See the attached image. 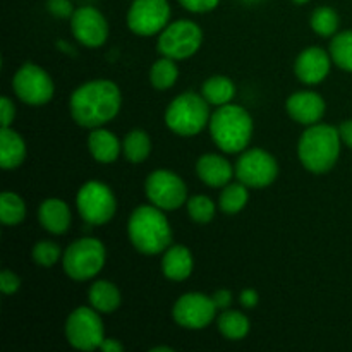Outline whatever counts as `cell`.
<instances>
[{
    "label": "cell",
    "instance_id": "6da1fadb",
    "mask_svg": "<svg viewBox=\"0 0 352 352\" xmlns=\"http://www.w3.org/2000/svg\"><path fill=\"white\" fill-rule=\"evenodd\" d=\"M120 96L116 82L98 79L79 86L71 96V116L76 124L88 129L110 122L119 113Z\"/></svg>",
    "mask_w": 352,
    "mask_h": 352
},
{
    "label": "cell",
    "instance_id": "7a4b0ae2",
    "mask_svg": "<svg viewBox=\"0 0 352 352\" xmlns=\"http://www.w3.org/2000/svg\"><path fill=\"white\" fill-rule=\"evenodd\" d=\"M127 232L133 246L143 254L164 253L172 243L170 223L155 205L138 206L129 217Z\"/></svg>",
    "mask_w": 352,
    "mask_h": 352
},
{
    "label": "cell",
    "instance_id": "3957f363",
    "mask_svg": "<svg viewBox=\"0 0 352 352\" xmlns=\"http://www.w3.org/2000/svg\"><path fill=\"white\" fill-rule=\"evenodd\" d=\"M340 143L339 129L329 124H313L299 140V160L313 174H325L339 160Z\"/></svg>",
    "mask_w": 352,
    "mask_h": 352
},
{
    "label": "cell",
    "instance_id": "277c9868",
    "mask_svg": "<svg viewBox=\"0 0 352 352\" xmlns=\"http://www.w3.org/2000/svg\"><path fill=\"white\" fill-rule=\"evenodd\" d=\"M210 134L217 146L226 153H239L253 136V119L239 105H222L210 117Z\"/></svg>",
    "mask_w": 352,
    "mask_h": 352
},
{
    "label": "cell",
    "instance_id": "5b68a950",
    "mask_svg": "<svg viewBox=\"0 0 352 352\" xmlns=\"http://www.w3.org/2000/svg\"><path fill=\"white\" fill-rule=\"evenodd\" d=\"M165 122L168 129L179 136H196L210 122L208 102L203 98V95L182 93L168 105Z\"/></svg>",
    "mask_w": 352,
    "mask_h": 352
},
{
    "label": "cell",
    "instance_id": "8992f818",
    "mask_svg": "<svg viewBox=\"0 0 352 352\" xmlns=\"http://www.w3.org/2000/svg\"><path fill=\"white\" fill-rule=\"evenodd\" d=\"M62 265H64V272L72 280H89L105 265V246L93 237L74 241L65 250Z\"/></svg>",
    "mask_w": 352,
    "mask_h": 352
},
{
    "label": "cell",
    "instance_id": "52a82bcc",
    "mask_svg": "<svg viewBox=\"0 0 352 352\" xmlns=\"http://www.w3.org/2000/svg\"><path fill=\"white\" fill-rule=\"evenodd\" d=\"M203 41V31L196 23L189 19L175 21L167 24L158 36L157 48L162 57L182 60L189 58L199 50Z\"/></svg>",
    "mask_w": 352,
    "mask_h": 352
},
{
    "label": "cell",
    "instance_id": "ba28073f",
    "mask_svg": "<svg viewBox=\"0 0 352 352\" xmlns=\"http://www.w3.org/2000/svg\"><path fill=\"white\" fill-rule=\"evenodd\" d=\"M76 203H78L81 219L91 226H103V223L110 222L116 215V196H113L112 189L103 182H86L79 189Z\"/></svg>",
    "mask_w": 352,
    "mask_h": 352
},
{
    "label": "cell",
    "instance_id": "9c48e42d",
    "mask_svg": "<svg viewBox=\"0 0 352 352\" xmlns=\"http://www.w3.org/2000/svg\"><path fill=\"white\" fill-rule=\"evenodd\" d=\"M65 337L69 344L79 351L100 349L105 340L103 323L95 308H76L65 322Z\"/></svg>",
    "mask_w": 352,
    "mask_h": 352
},
{
    "label": "cell",
    "instance_id": "30bf717a",
    "mask_svg": "<svg viewBox=\"0 0 352 352\" xmlns=\"http://www.w3.org/2000/svg\"><path fill=\"white\" fill-rule=\"evenodd\" d=\"M277 175L278 164L275 157L260 148L244 151L236 164V177L248 188H267L277 179Z\"/></svg>",
    "mask_w": 352,
    "mask_h": 352
},
{
    "label": "cell",
    "instance_id": "8fae6325",
    "mask_svg": "<svg viewBox=\"0 0 352 352\" xmlns=\"http://www.w3.org/2000/svg\"><path fill=\"white\" fill-rule=\"evenodd\" d=\"M12 88L21 102L33 107L45 105L54 96L52 78L43 69L38 67L36 64H31V62L21 65V69L12 79Z\"/></svg>",
    "mask_w": 352,
    "mask_h": 352
},
{
    "label": "cell",
    "instance_id": "7c38bea8",
    "mask_svg": "<svg viewBox=\"0 0 352 352\" xmlns=\"http://www.w3.org/2000/svg\"><path fill=\"white\" fill-rule=\"evenodd\" d=\"M148 199L160 210H177L188 201V188L177 174L170 170H155L144 184Z\"/></svg>",
    "mask_w": 352,
    "mask_h": 352
},
{
    "label": "cell",
    "instance_id": "4fadbf2b",
    "mask_svg": "<svg viewBox=\"0 0 352 352\" xmlns=\"http://www.w3.org/2000/svg\"><path fill=\"white\" fill-rule=\"evenodd\" d=\"M170 6L167 0H134L127 12V26L140 36H151L167 28Z\"/></svg>",
    "mask_w": 352,
    "mask_h": 352
},
{
    "label": "cell",
    "instance_id": "5bb4252c",
    "mask_svg": "<svg viewBox=\"0 0 352 352\" xmlns=\"http://www.w3.org/2000/svg\"><path fill=\"white\" fill-rule=\"evenodd\" d=\"M217 306L212 298L201 292H188L175 301L172 316L182 329L201 330L213 322Z\"/></svg>",
    "mask_w": 352,
    "mask_h": 352
},
{
    "label": "cell",
    "instance_id": "9a60e30c",
    "mask_svg": "<svg viewBox=\"0 0 352 352\" xmlns=\"http://www.w3.org/2000/svg\"><path fill=\"white\" fill-rule=\"evenodd\" d=\"M72 34L85 47H102L109 36V24L103 14L95 7H79L71 17Z\"/></svg>",
    "mask_w": 352,
    "mask_h": 352
},
{
    "label": "cell",
    "instance_id": "2e32d148",
    "mask_svg": "<svg viewBox=\"0 0 352 352\" xmlns=\"http://www.w3.org/2000/svg\"><path fill=\"white\" fill-rule=\"evenodd\" d=\"M332 62L329 52L320 47H309L302 50L296 60V76L306 85H318L329 76Z\"/></svg>",
    "mask_w": 352,
    "mask_h": 352
},
{
    "label": "cell",
    "instance_id": "e0dca14e",
    "mask_svg": "<svg viewBox=\"0 0 352 352\" xmlns=\"http://www.w3.org/2000/svg\"><path fill=\"white\" fill-rule=\"evenodd\" d=\"M289 116L299 124L313 126L318 122L325 113V102L318 93L313 91H298L289 96L285 103Z\"/></svg>",
    "mask_w": 352,
    "mask_h": 352
},
{
    "label": "cell",
    "instance_id": "ac0fdd59",
    "mask_svg": "<svg viewBox=\"0 0 352 352\" xmlns=\"http://www.w3.org/2000/svg\"><path fill=\"white\" fill-rule=\"evenodd\" d=\"M198 177L210 188H223L230 182L234 175V168L229 160L215 153H208L199 157L196 164Z\"/></svg>",
    "mask_w": 352,
    "mask_h": 352
},
{
    "label": "cell",
    "instance_id": "d6986e66",
    "mask_svg": "<svg viewBox=\"0 0 352 352\" xmlns=\"http://www.w3.org/2000/svg\"><path fill=\"white\" fill-rule=\"evenodd\" d=\"M38 220L50 234L60 236L71 226V212L62 199H45L38 208Z\"/></svg>",
    "mask_w": 352,
    "mask_h": 352
},
{
    "label": "cell",
    "instance_id": "ffe728a7",
    "mask_svg": "<svg viewBox=\"0 0 352 352\" xmlns=\"http://www.w3.org/2000/svg\"><path fill=\"white\" fill-rule=\"evenodd\" d=\"M192 254L186 246H172L162 258V272L167 278L175 282L186 280L192 272Z\"/></svg>",
    "mask_w": 352,
    "mask_h": 352
},
{
    "label": "cell",
    "instance_id": "44dd1931",
    "mask_svg": "<svg viewBox=\"0 0 352 352\" xmlns=\"http://www.w3.org/2000/svg\"><path fill=\"white\" fill-rule=\"evenodd\" d=\"M88 148L96 162H100V164H112V162L119 158L120 148L122 146H120L119 140L110 131L95 127L89 133Z\"/></svg>",
    "mask_w": 352,
    "mask_h": 352
},
{
    "label": "cell",
    "instance_id": "7402d4cb",
    "mask_svg": "<svg viewBox=\"0 0 352 352\" xmlns=\"http://www.w3.org/2000/svg\"><path fill=\"white\" fill-rule=\"evenodd\" d=\"M26 157V143L23 138L10 127H2L0 131V165L2 168L19 167Z\"/></svg>",
    "mask_w": 352,
    "mask_h": 352
},
{
    "label": "cell",
    "instance_id": "603a6c76",
    "mask_svg": "<svg viewBox=\"0 0 352 352\" xmlns=\"http://www.w3.org/2000/svg\"><path fill=\"white\" fill-rule=\"evenodd\" d=\"M88 299L98 313H113L120 306V292L112 282L98 280L89 287Z\"/></svg>",
    "mask_w": 352,
    "mask_h": 352
},
{
    "label": "cell",
    "instance_id": "cb8c5ba5",
    "mask_svg": "<svg viewBox=\"0 0 352 352\" xmlns=\"http://www.w3.org/2000/svg\"><path fill=\"white\" fill-rule=\"evenodd\" d=\"M201 95L210 105L222 107L232 102L236 96V86L226 76H212L201 86Z\"/></svg>",
    "mask_w": 352,
    "mask_h": 352
},
{
    "label": "cell",
    "instance_id": "d4e9b609",
    "mask_svg": "<svg viewBox=\"0 0 352 352\" xmlns=\"http://www.w3.org/2000/svg\"><path fill=\"white\" fill-rule=\"evenodd\" d=\"M217 325H219L220 333L229 340H241L250 332V320L241 311H230V309H227V311H223L220 315Z\"/></svg>",
    "mask_w": 352,
    "mask_h": 352
},
{
    "label": "cell",
    "instance_id": "484cf974",
    "mask_svg": "<svg viewBox=\"0 0 352 352\" xmlns=\"http://www.w3.org/2000/svg\"><path fill=\"white\" fill-rule=\"evenodd\" d=\"M151 153V140L144 131L133 129L124 140V155L131 164H141Z\"/></svg>",
    "mask_w": 352,
    "mask_h": 352
},
{
    "label": "cell",
    "instance_id": "4316f807",
    "mask_svg": "<svg viewBox=\"0 0 352 352\" xmlns=\"http://www.w3.org/2000/svg\"><path fill=\"white\" fill-rule=\"evenodd\" d=\"M248 198V186L243 182H236V184L223 186L222 192H220V210L227 215H236L241 210L246 206Z\"/></svg>",
    "mask_w": 352,
    "mask_h": 352
},
{
    "label": "cell",
    "instance_id": "83f0119b",
    "mask_svg": "<svg viewBox=\"0 0 352 352\" xmlns=\"http://www.w3.org/2000/svg\"><path fill=\"white\" fill-rule=\"evenodd\" d=\"M330 57L337 67L352 72V30L333 34L330 41Z\"/></svg>",
    "mask_w": 352,
    "mask_h": 352
},
{
    "label": "cell",
    "instance_id": "f1b7e54d",
    "mask_svg": "<svg viewBox=\"0 0 352 352\" xmlns=\"http://www.w3.org/2000/svg\"><path fill=\"white\" fill-rule=\"evenodd\" d=\"M177 76L179 69L174 58L162 57L151 65L150 82L153 85V88L157 89H168L170 86H174L175 81H177Z\"/></svg>",
    "mask_w": 352,
    "mask_h": 352
},
{
    "label": "cell",
    "instance_id": "f546056e",
    "mask_svg": "<svg viewBox=\"0 0 352 352\" xmlns=\"http://www.w3.org/2000/svg\"><path fill=\"white\" fill-rule=\"evenodd\" d=\"M26 217V205L14 192H2L0 196V220L3 226H17Z\"/></svg>",
    "mask_w": 352,
    "mask_h": 352
},
{
    "label": "cell",
    "instance_id": "4dcf8cb0",
    "mask_svg": "<svg viewBox=\"0 0 352 352\" xmlns=\"http://www.w3.org/2000/svg\"><path fill=\"white\" fill-rule=\"evenodd\" d=\"M311 30L316 34L323 38H330L337 33L339 30V14L332 9V7H318L315 12L311 14Z\"/></svg>",
    "mask_w": 352,
    "mask_h": 352
},
{
    "label": "cell",
    "instance_id": "1f68e13d",
    "mask_svg": "<svg viewBox=\"0 0 352 352\" xmlns=\"http://www.w3.org/2000/svg\"><path fill=\"white\" fill-rule=\"evenodd\" d=\"M188 213L195 222L208 223L215 217V203L208 196H192L188 199Z\"/></svg>",
    "mask_w": 352,
    "mask_h": 352
},
{
    "label": "cell",
    "instance_id": "d6a6232c",
    "mask_svg": "<svg viewBox=\"0 0 352 352\" xmlns=\"http://www.w3.org/2000/svg\"><path fill=\"white\" fill-rule=\"evenodd\" d=\"M58 258H60V248L52 241H40L33 248V260L40 267H52L57 263Z\"/></svg>",
    "mask_w": 352,
    "mask_h": 352
},
{
    "label": "cell",
    "instance_id": "836d02e7",
    "mask_svg": "<svg viewBox=\"0 0 352 352\" xmlns=\"http://www.w3.org/2000/svg\"><path fill=\"white\" fill-rule=\"evenodd\" d=\"M47 9L52 16L60 17V19H65V17H72L74 14V9H72L71 0H48Z\"/></svg>",
    "mask_w": 352,
    "mask_h": 352
},
{
    "label": "cell",
    "instance_id": "e575fe53",
    "mask_svg": "<svg viewBox=\"0 0 352 352\" xmlns=\"http://www.w3.org/2000/svg\"><path fill=\"white\" fill-rule=\"evenodd\" d=\"M179 2H181V6L184 7L186 10H189V12L201 14L210 12V10L215 9L220 3V0H179Z\"/></svg>",
    "mask_w": 352,
    "mask_h": 352
},
{
    "label": "cell",
    "instance_id": "d590c367",
    "mask_svg": "<svg viewBox=\"0 0 352 352\" xmlns=\"http://www.w3.org/2000/svg\"><path fill=\"white\" fill-rule=\"evenodd\" d=\"M21 287V280L16 274H12L10 270H3L0 275V289H2L3 294H14L17 292V289Z\"/></svg>",
    "mask_w": 352,
    "mask_h": 352
},
{
    "label": "cell",
    "instance_id": "8d00e7d4",
    "mask_svg": "<svg viewBox=\"0 0 352 352\" xmlns=\"http://www.w3.org/2000/svg\"><path fill=\"white\" fill-rule=\"evenodd\" d=\"M0 117H2V127H10V124L14 122V117H16V107L10 102L7 96L0 98Z\"/></svg>",
    "mask_w": 352,
    "mask_h": 352
},
{
    "label": "cell",
    "instance_id": "74e56055",
    "mask_svg": "<svg viewBox=\"0 0 352 352\" xmlns=\"http://www.w3.org/2000/svg\"><path fill=\"white\" fill-rule=\"evenodd\" d=\"M212 299L215 302L217 309H227L230 306V302H232V294L229 291H226V289H222V291H217L212 296Z\"/></svg>",
    "mask_w": 352,
    "mask_h": 352
},
{
    "label": "cell",
    "instance_id": "f35d334b",
    "mask_svg": "<svg viewBox=\"0 0 352 352\" xmlns=\"http://www.w3.org/2000/svg\"><path fill=\"white\" fill-rule=\"evenodd\" d=\"M239 299H241V305L248 309L254 308V306L258 305V301H260V298H258V292L253 291V289H244V291L241 292Z\"/></svg>",
    "mask_w": 352,
    "mask_h": 352
},
{
    "label": "cell",
    "instance_id": "ab89813d",
    "mask_svg": "<svg viewBox=\"0 0 352 352\" xmlns=\"http://www.w3.org/2000/svg\"><path fill=\"white\" fill-rule=\"evenodd\" d=\"M339 133H340V138H342L344 143H346L347 146H349L352 150V119L340 124Z\"/></svg>",
    "mask_w": 352,
    "mask_h": 352
},
{
    "label": "cell",
    "instance_id": "60d3db41",
    "mask_svg": "<svg viewBox=\"0 0 352 352\" xmlns=\"http://www.w3.org/2000/svg\"><path fill=\"white\" fill-rule=\"evenodd\" d=\"M100 349L103 352H120L124 349V346L120 342H117L116 339H105L100 346Z\"/></svg>",
    "mask_w": 352,
    "mask_h": 352
},
{
    "label": "cell",
    "instance_id": "b9f144b4",
    "mask_svg": "<svg viewBox=\"0 0 352 352\" xmlns=\"http://www.w3.org/2000/svg\"><path fill=\"white\" fill-rule=\"evenodd\" d=\"M153 352H158V351H165V352H172V347H165V346H162V347H155V349H151Z\"/></svg>",
    "mask_w": 352,
    "mask_h": 352
},
{
    "label": "cell",
    "instance_id": "7bdbcfd3",
    "mask_svg": "<svg viewBox=\"0 0 352 352\" xmlns=\"http://www.w3.org/2000/svg\"><path fill=\"white\" fill-rule=\"evenodd\" d=\"M294 2H296V3H299V6H302V3H308L309 0H294Z\"/></svg>",
    "mask_w": 352,
    "mask_h": 352
},
{
    "label": "cell",
    "instance_id": "ee69618b",
    "mask_svg": "<svg viewBox=\"0 0 352 352\" xmlns=\"http://www.w3.org/2000/svg\"><path fill=\"white\" fill-rule=\"evenodd\" d=\"M243 2H248V3H253V2H258V0H243Z\"/></svg>",
    "mask_w": 352,
    "mask_h": 352
}]
</instances>
